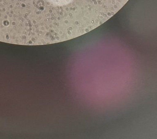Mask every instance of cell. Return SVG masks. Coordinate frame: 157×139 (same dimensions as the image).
<instances>
[{
	"label": "cell",
	"instance_id": "cell-1",
	"mask_svg": "<svg viewBox=\"0 0 157 139\" xmlns=\"http://www.w3.org/2000/svg\"><path fill=\"white\" fill-rule=\"evenodd\" d=\"M54 5L62 6L67 5L73 2L74 0H48Z\"/></svg>",
	"mask_w": 157,
	"mask_h": 139
}]
</instances>
